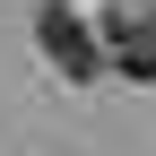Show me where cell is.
Returning <instances> with one entry per match:
<instances>
[{
  "instance_id": "obj_1",
  "label": "cell",
  "mask_w": 156,
  "mask_h": 156,
  "mask_svg": "<svg viewBox=\"0 0 156 156\" xmlns=\"http://www.w3.org/2000/svg\"><path fill=\"white\" fill-rule=\"evenodd\" d=\"M35 44H44V61L61 69V78H95V69H104V44H95V26H87L78 9H61V0L35 17Z\"/></svg>"
},
{
  "instance_id": "obj_2",
  "label": "cell",
  "mask_w": 156,
  "mask_h": 156,
  "mask_svg": "<svg viewBox=\"0 0 156 156\" xmlns=\"http://www.w3.org/2000/svg\"><path fill=\"white\" fill-rule=\"evenodd\" d=\"M95 44H104V61L122 78H156V9H122Z\"/></svg>"
}]
</instances>
